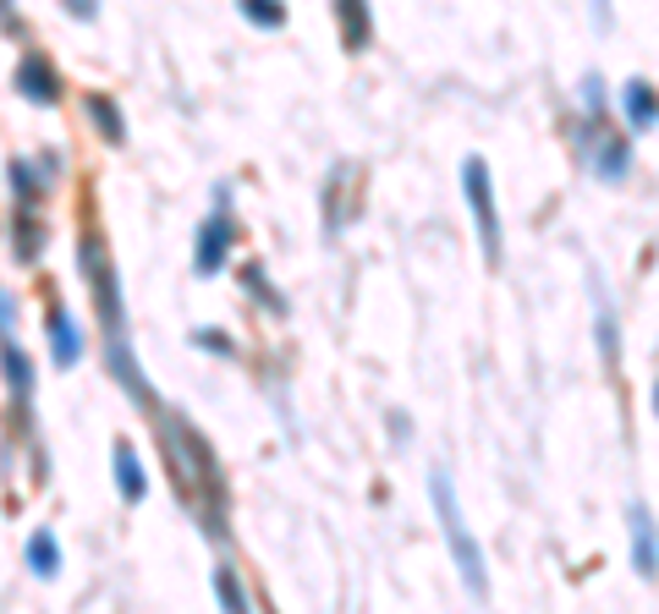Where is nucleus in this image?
<instances>
[{
  "label": "nucleus",
  "instance_id": "dca6fc26",
  "mask_svg": "<svg viewBox=\"0 0 659 614\" xmlns=\"http://www.w3.org/2000/svg\"><path fill=\"white\" fill-rule=\"evenodd\" d=\"M242 18L258 23V28H280V23H286V7H280V0H242Z\"/></svg>",
  "mask_w": 659,
  "mask_h": 614
},
{
  "label": "nucleus",
  "instance_id": "f8f14e48",
  "mask_svg": "<svg viewBox=\"0 0 659 614\" xmlns=\"http://www.w3.org/2000/svg\"><path fill=\"white\" fill-rule=\"evenodd\" d=\"M50 340H56V362H61V368H72V362L83 357V335H78V324H72L61 308L50 313Z\"/></svg>",
  "mask_w": 659,
  "mask_h": 614
},
{
  "label": "nucleus",
  "instance_id": "4468645a",
  "mask_svg": "<svg viewBox=\"0 0 659 614\" xmlns=\"http://www.w3.org/2000/svg\"><path fill=\"white\" fill-rule=\"evenodd\" d=\"M28 565H34V576H56L61 548H56V537H50V532H34V537H28Z\"/></svg>",
  "mask_w": 659,
  "mask_h": 614
},
{
  "label": "nucleus",
  "instance_id": "20e7f679",
  "mask_svg": "<svg viewBox=\"0 0 659 614\" xmlns=\"http://www.w3.org/2000/svg\"><path fill=\"white\" fill-rule=\"evenodd\" d=\"M231 242H236V220H231V209H226V187H220V193H215V215H209L204 231H198V258H193V269H198V275H215V269L226 264Z\"/></svg>",
  "mask_w": 659,
  "mask_h": 614
},
{
  "label": "nucleus",
  "instance_id": "6e6552de",
  "mask_svg": "<svg viewBox=\"0 0 659 614\" xmlns=\"http://www.w3.org/2000/svg\"><path fill=\"white\" fill-rule=\"evenodd\" d=\"M116 488H122V499L127 505H138L143 494H149V477H143V461H138V450L122 439L116 444Z\"/></svg>",
  "mask_w": 659,
  "mask_h": 614
},
{
  "label": "nucleus",
  "instance_id": "1a4fd4ad",
  "mask_svg": "<svg viewBox=\"0 0 659 614\" xmlns=\"http://www.w3.org/2000/svg\"><path fill=\"white\" fill-rule=\"evenodd\" d=\"M632 559H637V576L654 581V515L643 505L632 510Z\"/></svg>",
  "mask_w": 659,
  "mask_h": 614
},
{
  "label": "nucleus",
  "instance_id": "7ed1b4c3",
  "mask_svg": "<svg viewBox=\"0 0 659 614\" xmlns=\"http://www.w3.org/2000/svg\"><path fill=\"white\" fill-rule=\"evenodd\" d=\"M462 193L473 204V225H478V242H484V258L500 264V215H495V187H489V165L478 154L462 160Z\"/></svg>",
  "mask_w": 659,
  "mask_h": 614
},
{
  "label": "nucleus",
  "instance_id": "f03ea898",
  "mask_svg": "<svg viewBox=\"0 0 659 614\" xmlns=\"http://www.w3.org/2000/svg\"><path fill=\"white\" fill-rule=\"evenodd\" d=\"M83 258V275H89V286H94V308H100V324H105V335H127V308H122V280H116V264H111V253H105V242L89 231L83 236V247H78Z\"/></svg>",
  "mask_w": 659,
  "mask_h": 614
},
{
  "label": "nucleus",
  "instance_id": "412c9836",
  "mask_svg": "<svg viewBox=\"0 0 659 614\" xmlns=\"http://www.w3.org/2000/svg\"><path fill=\"white\" fill-rule=\"evenodd\" d=\"M0 23H7V28H12V0H0Z\"/></svg>",
  "mask_w": 659,
  "mask_h": 614
},
{
  "label": "nucleus",
  "instance_id": "6ab92c4d",
  "mask_svg": "<svg viewBox=\"0 0 659 614\" xmlns=\"http://www.w3.org/2000/svg\"><path fill=\"white\" fill-rule=\"evenodd\" d=\"M193 346H204V351H215V357H231V340H226L220 329H198V335H193Z\"/></svg>",
  "mask_w": 659,
  "mask_h": 614
},
{
  "label": "nucleus",
  "instance_id": "0eeeda50",
  "mask_svg": "<svg viewBox=\"0 0 659 614\" xmlns=\"http://www.w3.org/2000/svg\"><path fill=\"white\" fill-rule=\"evenodd\" d=\"M336 23H342V45L347 50H369V39H374L369 0H336Z\"/></svg>",
  "mask_w": 659,
  "mask_h": 614
},
{
  "label": "nucleus",
  "instance_id": "9b49d317",
  "mask_svg": "<svg viewBox=\"0 0 659 614\" xmlns=\"http://www.w3.org/2000/svg\"><path fill=\"white\" fill-rule=\"evenodd\" d=\"M12 236H18V258H23V264H34V258L45 253V225H39L34 204L18 209V231H12Z\"/></svg>",
  "mask_w": 659,
  "mask_h": 614
},
{
  "label": "nucleus",
  "instance_id": "aec40b11",
  "mask_svg": "<svg viewBox=\"0 0 659 614\" xmlns=\"http://www.w3.org/2000/svg\"><path fill=\"white\" fill-rule=\"evenodd\" d=\"M67 7H72L78 18H94V0H67Z\"/></svg>",
  "mask_w": 659,
  "mask_h": 614
},
{
  "label": "nucleus",
  "instance_id": "a211bd4d",
  "mask_svg": "<svg viewBox=\"0 0 659 614\" xmlns=\"http://www.w3.org/2000/svg\"><path fill=\"white\" fill-rule=\"evenodd\" d=\"M12 187H18V198H23V204H34V198H39V176H34V165H23V160H18V165H12Z\"/></svg>",
  "mask_w": 659,
  "mask_h": 614
},
{
  "label": "nucleus",
  "instance_id": "2eb2a0df",
  "mask_svg": "<svg viewBox=\"0 0 659 614\" xmlns=\"http://www.w3.org/2000/svg\"><path fill=\"white\" fill-rule=\"evenodd\" d=\"M89 116L100 121V132H105L111 143H122V138H127V127H122V111H116L105 94H94V100H89Z\"/></svg>",
  "mask_w": 659,
  "mask_h": 614
},
{
  "label": "nucleus",
  "instance_id": "f257e3e1",
  "mask_svg": "<svg viewBox=\"0 0 659 614\" xmlns=\"http://www.w3.org/2000/svg\"><path fill=\"white\" fill-rule=\"evenodd\" d=\"M429 499H435L440 532H446V543H451V559H456V570H462L467 592H473V598H484V592H489V576H484V548H478V537L467 532L462 505H456V494H451V477H446V472H429Z\"/></svg>",
  "mask_w": 659,
  "mask_h": 614
},
{
  "label": "nucleus",
  "instance_id": "ddd939ff",
  "mask_svg": "<svg viewBox=\"0 0 659 614\" xmlns=\"http://www.w3.org/2000/svg\"><path fill=\"white\" fill-rule=\"evenodd\" d=\"M0 362H7V379H12V390L28 401V395H34V368H28V357H23V351L7 340V346H0Z\"/></svg>",
  "mask_w": 659,
  "mask_h": 614
},
{
  "label": "nucleus",
  "instance_id": "f3484780",
  "mask_svg": "<svg viewBox=\"0 0 659 614\" xmlns=\"http://www.w3.org/2000/svg\"><path fill=\"white\" fill-rule=\"evenodd\" d=\"M215 592H220V603H226V609H236V614L247 609V592H242V581H236V570H226V565L215 570Z\"/></svg>",
  "mask_w": 659,
  "mask_h": 614
},
{
  "label": "nucleus",
  "instance_id": "423d86ee",
  "mask_svg": "<svg viewBox=\"0 0 659 614\" xmlns=\"http://www.w3.org/2000/svg\"><path fill=\"white\" fill-rule=\"evenodd\" d=\"M18 94L34 100V105H56V100H61L56 67H50L45 56H23V67H18Z\"/></svg>",
  "mask_w": 659,
  "mask_h": 614
},
{
  "label": "nucleus",
  "instance_id": "39448f33",
  "mask_svg": "<svg viewBox=\"0 0 659 614\" xmlns=\"http://www.w3.org/2000/svg\"><path fill=\"white\" fill-rule=\"evenodd\" d=\"M111 346H105V362H111V379L138 401V406H154V390H149V379H143V368H138V357H132V346H127V335H105Z\"/></svg>",
  "mask_w": 659,
  "mask_h": 614
},
{
  "label": "nucleus",
  "instance_id": "9d476101",
  "mask_svg": "<svg viewBox=\"0 0 659 614\" xmlns=\"http://www.w3.org/2000/svg\"><path fill=\"white\" fill-rule=\"evenodd\" d=\"M621 105H626V121H632L637 132H648V127H654V83L632 78V83H626V94H621Z\"/></svg>",
  "mask_w": 659,
  "mask_h": 614
}]
</instances>
